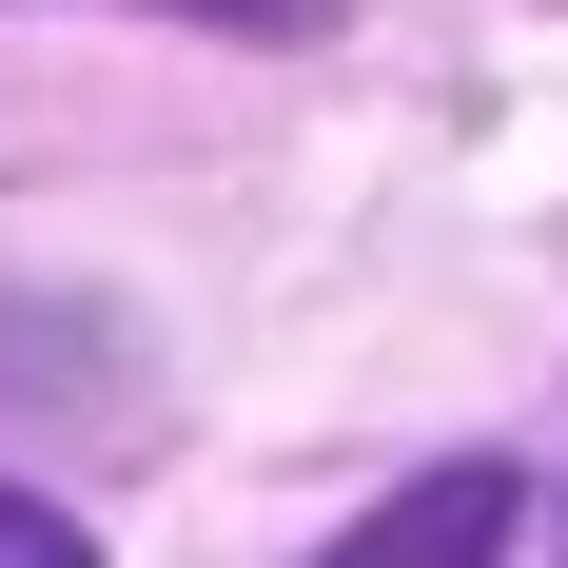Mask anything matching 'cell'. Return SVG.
<instances>
[{
    "label": "cell",
    "mask_w": 568,
    "mask_h": 568,
    "mask_svg": "<svg viewBox=\"0 0 568 568\" xmlns=\"http://www.w3.org/2000/svg\"><path fill=\"white\" fill-rule=\"evenodd\" d=\"M510 510H529V470H490V452H470V470H412L393 510H373V529H334L314 568H510Z\"/></svg>",
    "instance_id": "6da1fadb"
},
{
    "label": "cell",
    "mask_w": 568,
    "mask_h": 568,
    "mask_svg": "<svg viewBox=\"0 0 568 568\" xmlns=\"http://www.w3.org/2000/svg\"><path fill=\"white\" fill-rule=\"evenodd\" d=\"M0 568H99V529H79V510H40V490L0 470Z\"/></svg>",
    "instance_id": "7a4b0ae2"
},
{
    "label": "cell",
    "mask_w": 568,
    "mask_h": 568,
    "mask_svg": "<svg viewBox=\"0 0 568 568\" xmlns=\"http://www.w3.org/2000/svg\"><path fill=\"white\" fill-rule=\"evenodd\" d=\"M176 20H216V40H314L334 0H176Z\"/></svg>",
    "instance_id": "3957f363"
}]
</instances>
